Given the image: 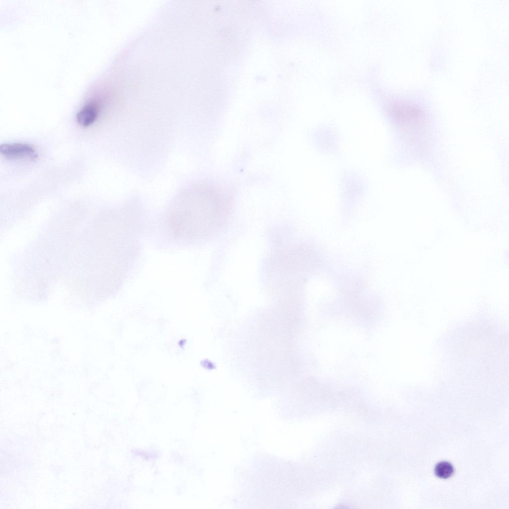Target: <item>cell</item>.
Instances as JSON below:
<instances>
[{"label":"cell","mask_w":509,"mask_h":509,"mask_svg":"<svg viewBox=\"0 0 509 509\" xmlns=\"http://www.w3.org/2000/svg\"><path fill=\"white\" fill-rule=\"evenodd\" d=\"M232 205L230 193L221 185L202 206L169 214L164 221L166 230L176 243L190 244L209 239L227 220Z\"/></svg>","instance_id":"6da1fadb"},{"label":"cell","mask_w":509,"mask_h":509,"mask_svg":"<svg viewBox=\"0 0 509 509\" xmlns=\"http://www.w3.org/2000/svg\"><path fill=\"white\" fill-rule=\"evenodd\" d=\"M391 113L397 122L401 126L413 127L419 126L424 118L422 108L409 101H398L392 107Z\"/></svg>","instance_id":"7a4b0ae2"},{"label":"cell","mask_w":509,"mask_h":509,"mask_svg":"<svg viewBox=\"0 0 509 509\" xmlns=\"http://www.w3.org/2000/svg\"><path fill=\"white\" fill-rule=\"evenodd\" d=\"M0 154L8 159H28L37 158L35 150L30 145L19 143H4L0 146Z\"/></svg>","instance_id":"3957f363"},{"label":"cell","mask_w":509,"mask_h":509,"mask_svg":"<svg viewBox=\"0 0 509 509\" xmlns=\"http://www.w3.org/2000/svg\"><path fill=\"white\" fill-rule=\"evenodd\" d=\"M98 112L99 107L97 104L93 101H89L77 113V122L82 127L89 126L96 120Z\"/></svg>","instance_id":"277c9868"},{"label":"cell","mask_w":509,"mask_h":509,"mask_svg":"<svg viewBox=\"0 0 509 509\" xmlns=\"http://www.w3.org/2000/svg\"><path fill=\"white\" fill-rule=\"evenodd\" d=\"M434 471L437 477L446 479L452 476L454 472V468L449 462L442 461L436 465Z\"/></svg>","instance_id":"5b68a950"}]
</instances>
